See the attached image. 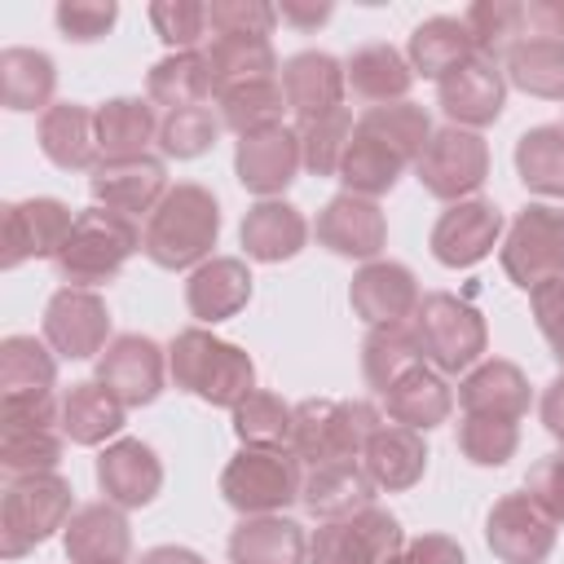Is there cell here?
Here are the masks:
<instances>
[{"label": "cell", "mask_w": 564, "mask_h": 564, "mask_svg": "<svg viewBox=\"0 0 564 564\" xmlns=\"http://www.w3.org/2000/svg\"><path fill=\"white\" fill-rule=\"evenodd\" d=\"M220 238V203L207 185L198 181H176L163 203L145 216L141 229V251L150 256V264L159 269H198L203 260H212V247Z\"/></svg>", "instance_id": "cell-1"}, {"label": "cell", "mask_w": 564, "mask_h": 564, "mask_svg": "<svg viewBox=\"0 0 564 564\" xmlns=\"http://www.w3.org/2000/svg\"><path fill=\"white\" fill-rule=\"evenodd\" d=\"M167 375L181 392L216 410H234L242 397L256 392V361L247 357V348L220 339L207 326L176 330V339L167 344Z\"/></svg>", "instance_id": "cell-2"}, {"label": "cell", "mask_w": 564, "mask_h": 564, "mask_svg": "<svg viewBox=\"0 0 564 564\" xmlns=\"http://www.w3.org/2000/svg\"><path fill=\"white\" fill-rule=\"evenodd\" d=\"M137 251H141V229H137V220L93 203V207L75 212V225H70L62 251L53 256V269H57L62 286L97 291V286L115 282L119 269H123Z\"/></svg>", "instance_id": "cell-3"}, {"label": "cell", "mask_w": 564, "mask_h": 564, "mask_svg": "<svg viewBox=\"0 0 564 564\" xmlns=\"http://www.w3.org/2000/svg\"><path fill=\"white\" fill-rule=\"evenodd\" d=\"M304 494V463L291 445H242L220 471V498L238 516H282Z\"/></svg>", "instance_id": "cell-4"}, {"label": "cell", "mask_w": 564, "mask_h": 564, "mask_svg": "<svg viewBox=\"0 0 564 564\" xmlns=\"http://www.w3.org/2000/svg\"><path fill=\"white\" fill-rule=\"evenodd\" d=\"M75 516V489L57 471H35V476H9L4 498H0V555L22 560L40 542L66 529Z\"/></svg>", "instance_id": "cell-5"}, {"label": "cell", "mask_w": 564, "mask_h": 564, "mask_svg": "<svg viewBox=\"0 0 564 564\" xmlns=\"http://www.w3.org/2000/svg\"><path fill=\"white\" fill-rule=\"evenodd\" d=\"M410 330L423 361L441 375H467L476 361H485L489 348V326L480 308L454 291H427L410 317Z\"/></svg>", "instance_id": "cell-6"}, {"label": "cell", "mask_w": 564, "mask_h": 564, "mask_svg": "<svg viewBox=\"0 0 564 564\" xmlns=\"http://www.w3.org/2000/svg\"><path fill=\"white\" fill-rule=\"evenodd\" d=\"M383 414L370 401H335V397H308L295 405L291 423V449L308 467L361 458L366 441L379 432Z\"/></svg>", "instance_id": "cell-7"}, {"label": "cell", "mask_w": 564, "mask_h": 564, "mask_svg": "<svg viewBox=\"0 0 564 564\" xmlns=\"http://www.w3.org/2000/svg\"><path fill=\"white\" fill-rule=\"evenodd\" d=\"M498 260H502V273L520 291H533L551 278H564V207L524 203L502 234Z\"/></svg>", "instance_id": "cell-8"}, {"label": "cell", "mask_w": 564, "mask_h": 564, "mask_svg": "<svg viewBox=\"0 0 564 564\" xmlns=\"http://www.w3.org/2000/svg\"><path fill=\"white\" fill-rule=\"evenodd\" d=\"M401 546V520L375 502L344 520H322L308 538V564H392Z\"/></svg>", "instance_id": "cell-9"}, {"label": "cell", "mask_w": 564, "mask_h": 564, "mask_svg": "<svg viewBox=\"0 0 564 564\" xmlns=\"http://www.w3.org/2000/svg\"><path fill=\"white\" fill-rule=\"evenodd\" d=\"M414 176L441 203L476 198V189L489 181V141L480 132H471V128L445 123V128L432 132L427 150L419 154Z\"/></svg>", "instance_id": "cell-10"}, {"label": "cell", "mask_w": 564, "mask_h": 564, "mask_svg": "<svg viewBox=\"0 0 564 564\" xmlns=\"http://www.w3.org/2000/svg\"><path fill=\"white\" fill-rule=\"evenodd\" d=\"M75 225V212L62 198L35 194L0 207V269L13 273L26 260H53Z\"/></svg>", "instance_id": "cell-11"}, {"label": "cell", "mask_w": 564, "mask_h": 564, "mask_svg": "<svg viewBox=\"0 0 564 564\" xmlns=\"http://www.w3.org/2000/svg\"><path fill=\"white\" fill-rule=\"evenodd\" d=\"M110 308L97 291L84 286H57L44 304V344L62 361H88L101 357L110 344Z\"/></svg>", "instance_id": "cell-12"}, {"label": "cell", "mask_w": 564, "mask_h": 564, "mask_svg": "<svg viewBox=\"0 0 564 564\" xmlns=\"http://www.w3.org/2000/svg\"><path fill=\"white\" fill-rule=\"evenodd\" d=\"M502 234H507V220H502V207L498 203H489V198H463V203H449L436 216L427 247H432L436 264H445V269H471L494 247H502Z\"/></svg>", "instance_id": "cell-13"}, {"label": "cell", "mask_w": 564, "mask_h": 564, "mask_svg": "<svg viewBox=\"0 0 564 564\" xmlns=\"http://www.w3.org/2000/svg\"><path fill=\"white\" fill-rule=\"evenodd\" d=\"M560 524L520 489L502 494L485 516V542L502 564H542L555 551Z\"/></svg>", "instance_id": "cell-14"}, {"label": "cell", "mask_w": 564, "mask_h": 564, "mask_svg": "<svg viewBox=\"0 0 564 564\" xmlns=\"http://www.w3.org/2000/svg\"><path fill=\"white\" fill-rule=\"evenodd\" d=\"M300 167H304V154H300V132L291 123H273L264 132L238 137L234 176L256 198H282L295 185Z\"/></svg>", "instance_id": "cell-15"}, {"label": "cell", "mask_w": 564, "mask_h": 564, "mask_svg": "<svg viewBox=\"0 0 564 564\" xmlns=\"http://www.w3.org/2000/svg\"><path fill=\"white\" fill-rule=\"evenodd\" d=\"M167 379V348H159L150 335H115L106 352L97 357V383H106L128 410L159 401Z\"/></svg>", "instance_id": "cell-16"}, {"label": "cell", "mask_w": 564, "mask_h": 564, "mask_svg": "<svg viewBox=\"0 0 564 564\" xmlns=\"http://www.w3.org/2000/svg\"><path fill=\"white\" fill-rule=\"evenodd\" d=\"M88 189L97 207H110L137 220L141 212L150 216L172 185H167V167L159 154H132V159H101L88 172Z\"/></svg>", "instance_id": "cell-17"}, {"label": "cell", "mask_w": 564, "mask_h": 564, "mask_svg": "<svg viewBox=\"0 0 564 564\" xmlns=\"http://www.w3.org/2000/svg\"><path fill=\"white\" fill-rule=\"evenodd\" d=\"M317 247H326L330 256H344V260H379V251L388 247V220H383V207L375 198H361V194H335L322 212H317Z\"/></svg>", "instance_id": "cell-18"}, {"label": "cell", "mask_w": 564, "mask_h": 564, "mask_svg": "<svg viewBox=\"0 0 564 564\" xmlns=\"http://www.w3.org/2000/svg\"><path fill=\"white\" fill-rule=\"evenodd\" d=\"M423 291L410 264L401 260H370L352 273L348 282V308L352 317H361L366 326H392V322H410L419 308Z\"/></svg>", "instance_id": "cell-19"}, {"label": "cell", "mask_w": 564, "mask_h": 564, "mask_svg": "<svg viewBox=\"0 0 564 564\" xmlns=\"http://www.w3.org/2000/svg\"><path fill=\"white\" fill-rule=\"evenodd\" d=\"M97 489L123 511L150 507L163 489V458L141 436H119L97 454Z\"/></svg>", "instance_id": "cell-20"}, {"label": "cell", "mask_w": 564, "mask_h": 564, "mask_svg": "<svg viewBox=\"0 0 564 564\" xmlns=\"http://www.w3.org/2000/svg\"><path fill=\"white\" fill-rule=\"evenodd\" d=\"M436 106L445 110V119L454 128H471V132L489 128L502 115V106H507V75H502V66L489 62V57L463 62L454 75H445L436 84Z\"/></svg>", "instance_id": "cell-21"}, {"label": "cell", "mask_w": 564, "mask_h": 564, "mask_svg": "<svg viewBox=\"0 0 564 564\" xmlns=\"http://www.w3.org/2000/svg\"><path fill=\"white\" fill-rule=\"evenodd\" d=\"M282 93H286V106L300 123L308 119H322L330 110H344V93H348V75H344V62L322 53V48H304V53H291L282 62Z\"/></svg>", "instance_id": "cell-22"}, {"label": "cell", "mask_w": 564, "mask_h": 564, "mask_svg": "<svg viewBox=\"0 0 564 564\" xmlns=\"http://www.w3.org/2000/svg\"><path fill=\"white\" fill-rule=\"evenodd\" d=\"M62 551L70 564H128L132 560V529L123 507L115 502H84L62 529Z\"/></svg>", "instance_id": "cell-23"}, {"label": "cell", "mask_w": 564, "mask_h": 564, "mask_svg": "<svg viewBox=\"0 0 564 564\" xmlns=\"http://www.w3.org/2000/svg\"><path fill=\"white\" fill-rule=\"evenodd\" d=\"M251 282L256 278L242 256H212L185 278V308L198 317V326H216L251 304Z\"/></svg>", "instance_id": "cell-24"}, {"label": "cell", "mask_w": 564, "mask_h": 564, "mask_svg": "<svg viewBox=\"0 0 564 564\" xmlns=\"http://www.w3.org/2000/svg\"><path fill=\"white\" fill-rule=\"evenodd\" d=\"M458 405L463 414H494L520 423L533 405L529 375L507 357H485L458 379Z\"/></svg>", "instance_id": "cell-25"}, {"label": "cell", "mask_w": 564, "mask_h": 564, "mask_svg": "<svg viewBox=\"0 0 564 564\" xmlns=\"http://www.w3.org/2000/svg\"><path fill=\"white\" fill-rule=\"evenodd\" d=\"M238 242L247 251V260L260 264H282L295 260L308 242V220L300 207H291L286 198H260L247 207L242 225H238Z\"/></svg>", "instance_id": "cell-26"}, {"label": "cell", "mask_w": 564, "mask_h": 564, "mask_svg": "<svg viewBox=\"0 0 564 564\" xmlns=\"http://www.w3.org/2000/svg\"><path fill=\"white\" fill-rule=\"evenodd\" d=\"M427 441L423 432L414 427H401V423H379V432L366 441L361 449V467L370 471L375 489L379 494H405L423 480L427 471Z\"/></svg>", "instance_id": "cell-27"}, {"label": "cell", "mask_w": 564, "mask_h": 564, "mask_svg": "<svg viewBox=\"0 0 564 564\" xmlns=\"http://www.w3.org/2000/svg\"><path fill=\"white\" fill-rule=\"evenodd\" d=\"M40 150L53 167L62 172H93L101 163V150H97V115L79 101H53L44 115H40Z\"/></svg>", "instance_id": "cell-28"}, {"label": "cell", "mask_w": 564, "mask_h": 564, "mask_svg": "<svg viewBox=\"0 0 564 564\" xmlns=\"http://www.w3.org/2000/svg\"><path fill=\"white\" fill-rule=\"evenodd\" d=\"M383 405H388V419L401 423V427H414V432H432L441 423H449L454 414V388L441 370H432L427 361L410 366L388 392H383Z\"/></svg>", "instance_id": "cell-29"}, {"label": "cell", "mask_w": 564, "mask_h": 564, "mask_svg": "<svg viewBox=\"0 0 564 564\" xmlns=\"http://www.w3.org/2000/svg\"><path fill=\"white\" fill-rule=\"evenodd\" d=\"M375 480L361 467V458H344V463H326V467H308L304 476V511L317 520H344L352 511L375 507Z\"/></svg>", "instance_id": "cell-30"}, {"label": "cell", "mask_w": 564, "mask_h": 564, "mask_svg": "<svg viewBox=\"0 0 564 564\" xmlns=\"http://www.w3.org/2000/svg\"><path fill=\"white\" fill-rule=\"evenodd\" d=\"M128 405L97 379H79L62 392V436L70 445H110L123 432Z\"/></svg>", "instance_id": "cell-31"}, {"label": "cell", "mask_w": 564, "mask_h": 564, "mask_svg": "<svg viewBox=\"0 0 564 564\" xmlns=\"http://www.w3.org/2000/svg\"><path fill=\"white\" fill-rule=\"evenodd\" d=\"M229 564H308V533L286 516H242L229 533Z\"/></svg>", "instance_id": "cell-32"}, {"label": "cell", "mask_w": 564, "mask_h": 564, "mask_svg": "<svg viewBox=\"0 0 564 564\" xmlns=\"http://www.w3.org/2000/svg\"><path fill=\"white\" fill-rule=\"evenodd\" d=\"M476 57V44L463 26V18H449V13H436V18H423L414 31H410V44H405V62L414 75L423 79H445L454 75L463 62Z\"/></svg>", "instance_id": "cell-33"}, {"label": "cell", "mask_w": 564, "mask_h": 564, "mask_svg": "<svg viewBox=\"0 0 564 564\" xmlns=\"http://www.w3.org/2000/svg\"><path fill=\"white\" fill-rule=\"evenodd\" d=\"M97 150L101 159H132V154H150V145L159 141V115L150 97H110L97 110Z\"/></svg>", "instance_id": "cell-34"}, {"label": "cell", "mask_w": 564, "mask_h": 564, "mask_svg": "<svg viewBox=\"0 0 564 564\" xmlns=\"http://www.w3.org/2000/svg\"><path fill=\"white\" fill-rule=\"evenodd\" d=\"M53 93H57V62L44 53V48H26V44H13L0 53V106L4 110H48L53 106Z\"/></svg>", "instance_id": "cell-35"}, {"label": "cell", "mask_w": 564, "mask_h": 564, "mask_svg": "<svg viewBox=\"0 0 564 564\" xmlns=\"http://www.w3.org/2000/svg\"><path fill=\"white\" fill-rule=\"evenodd\" d=\"M344 75H348L352 97H361L370 106L405 101V93L414 84V70H410L405 53L392 48V44H361V48H352L348 62H344Z\"/></svg>", "instance_id": "cell-36"}, {"label": "cell", "mask_w": 564, "mask_h": 564, "mask_svg": "<svg viewBox=\"0 0 564 564\" xmlns=\"http://www.w3.org/2000/svg\"><path fill=\"white\" fill-rule=\"evenodd\" d=\"M57 388V352L35 335L0 339V401L53 397Z\"/></svg>", "instance_id": "cell-37"}, {"label": "cell", "mask_w": 564, "mask_h": 564, "mask_svg": "<svg viewBox=\"0 0 564 564\" xmlns=\"http://www.w3.org/2000/svg\"><path fill=\"white\" fill-rule=\"evenodd\" d=\"M410 163L392 150V145H383L379 137H370L366 128H352V141H348V150H344V163H339V185H344V194H361V198H375L379 203V194H392L397 189V181H401V172H405Z\"/></svg>", "instance_id": "cell-38"}, {"label": "cell", "mask_w": 564, "mask_h": 564, "mask_svg": "<svg viewBox=\"0 0 564 564\" xmlns=\"http://www.w3.org/2000/svg\"><path fill=\"white\" fill-rule=\"evenodd\" d=\"M145 97L154 106H167V110L203 106L207 97H216L207 53L194 48V53H167V57H159L150 66V75H145Z\"/></svg>", "instance_id": "cell-39"}, {"label": "cell", "mask_w": 564, "mask_h": 564, "mask_svg": "<svg viewBox=\"0 0 564 564\" xmlns=\"http://www.w3.org/2000/svg\"><path fill=\"white\" fill-rule=\"evenodd\" d=\"M286 110L291 106H286L282 79H247V84H229L216 93V115L234 137L264 132V128L282 123Z\"/></svg>", "instance_id": "cell-40"}, {"label": "cell", "mask_w": 564, "mask_h": 564, "mask_svg": "<svg viewBox=\"0 0 564 564\" xmlns=\"http://www.w3.org/2000/svg\"><path fill=\"white\" fill-rule=\"evenodd\" d=\"M507 84H516L529 97L542 101H564V40H516L511 53L502 57Z\"/></svg>", "instance_id": "cell-41"}, {"label": "cell", "mask_w": 564, "mask_h": 564, "mask_svg": "<svg viewBox=\"0 0 564 564\" xmlns=\"http://www.w3.org/2000/svg\"><path fill=\"white\" fill-rule=\"evenodd\" d=\"M516 176L538 198H564V123H538L520 132Z\"/></svg>", "instance_id": "cell-42"}, {"label": "cell", "mask_w": 564, "mask_h": 564, "mask_svg": "<svg viewBox=\"0 0 564 564\" xmlns=\"http://www.w3.org/2000/svg\"><path fill=\"white\" fill-rule=\"evenodd\" d=\"M207 66H212V84L216 93L229 84H247V79H278V53L269 40L260 35H212V44L203 48Z\"/></svg>", "instance_id": "cell-43"}, {"label": "cell", "mask_w": 564, "mask_h": 564, "mask_svg": "<svg viewBox=\"0 0 564 564\" xmlns=\"http://www.w3.org/2000/svg\"><path fill=\"white\" fill-rule=\"evenodd\" d=\"M423 352H419V339L410 330V322H392V326H370L366 339H361V375L366 383L383 397L410 366H419Z\"/></svg>", "instance_id": "cell-44"}, {"label": "cell", "mask_w": 564, "mask_h": 564, "mask_svg": "<svg viewBox=\"0 0 564 564\" xmlns=\"http://www.w3.org/2000/svg\"><path fill=\"white\" fill-rule=\"evenodd\" d=\"M66 436L57 423H0V467L9 476L57 471Z\"/></svg>", "instance_id": "cell-45"}, {"label": "cell", "mask_w": 564, "mask_h": 564, "mask_svg": "<svg viewBox=\"0 0 564 564\" xmlns=\"http://www.w3.org/2000/svg\"><path fill=\"white\" fill-rule=\"evenodd\" d=\"M357 128H366L370 137H379L383 145H392L410 167L419 163V154L427 150V141H432V115L423 110V106H414L410 97L405 101H392V106H370L361 119H357Z\"/></svg>", "instance_id": "cell-46"}, {"label": "cell", "mask_w": 564, "mask_h": 564, "mask_svg": "<svg viewBox=\"0 0 564 564\" xmlns=\"http://www.w3.org/2000/svg\"><path fill=\"white\" fill-rule=\"evenodd\" d=\"M463 26L476 44V57L502 62L516 40H524V4L520 0H476L463 13Z\"/></svg>", "instance_id": "cell-47"}, {"label": "cell", "mask_w": 564, "mask_h": 564, "mask_svg": "<svg viewBox=\"0 0 564 564\" xmlns=\"http://www.w3.org/2000/svg\"><path fill=\"white\" fill-rule=\"evenodd\" d=\"M352 128L357 119L344 110H330L322 119H308V123H295L300 132V154H304V172L308 176H339V163H344V150L352 141Z\"/></svg>", "instance_id": "cell-48"}, {"label": "cell", "mask_w": 564, "mask_h": 564, "mask_svg": "<svg viewBox=\"0 0 564 564\" xmlns=\"http://www.w3.org/2000/svg\"><path fill=\"white\" fill-rule=\"evenodd\" d=\"M229 414H234V436H238L242 445H291L295 405H286L278 392L256 388V392L242 397Z\"/></svg>", "instance_id": "cell-49"}, {"label": "cell", "mask_w": 564, "mask_h": 564, "mask_svg": "<svg viewBox=\"0 0 564 564\" xmlns=\"http://www.w3.org/2000/svg\"><path fill=\"white\" fill-rule=\"evenodd\" d=\"M220 115L212 106H185V110H167L159 123V154L163 159H203L216 141H220Z\"/></svg>", "instance_id": "cell-50"}, {"label": "cell", "mask_w": 564, "mask_h": 564, "mask_svg": "<svg viewBox=\"0 0 564 564\" xmlns=\"http://www.w3.org/2000/svg\"><path fill=\"white\" fill-rule=\"evenodd\" d=\"M520 449V423L494 414H463L458 423V454L471 467H507Z\"/></svg>", "instance_id": "cell-51"}, {"label": "cell", "mask_w": 564, "mask_h": 564, "mask_svg": "<svg viewBox=\"0 0 564 564\" xmlns=\"http://www.w3.org/2000/svg\"><path fill=\"white\" fill-rule=\"evenodd\" d=\"M154 35L167 44V53H194L207 40V4L203 0H154L145 9Z\"/></svg>", "instance_id": "cell-52"}, {"label": "cell", "mask_w": 564, "mask_h": 564, "mask_svg": "<svg viewBox=\"0 0 564 564\" xmlns=\"http://www.w3.org/2000/svg\"><path fill=\"white\" fill-rule=\"evenodd\" d=\"M278 22H282L278 4H269V0H212L207 4L212 35H260V40H269Z\"/></svg>", "instance_id": "cell-53"}, {"label": "cell", "mask_w": 564, "mask_h": 564, "mask_svg": "<svg viewBox=\"0 0 564 564\" xmlns=\"http://www.w3.org/2000/svg\"><path fill=\"white\" fill-rule=\"evenodd\" d=\"M53 22H57L62 40H70V44H97L119 22V4L115 0H62L53 9Z\"/></svg>", "instance_id": "cell-54"}, {"label": "cell", "mask_w": 564, "mask_h": 564, "mask_svg": "<svg viewBox=\"0 0 564 564\" xmlns=\"http://www.w3.org/2000/svg\"><path fill=\"white\" fill-rule=\"evenodd\" d=\"M529 308H533V322L551 348V357L564 366V278H551L542 286L529 291Z\"/></svg>", "instance_id": "cell-55"}, {"label": "cell", "mask_w": 564, "mask_h": 564, "mask_svg": "<svg viewBox=\"0 0 564 564\" xmlns=\"http://www.w3.org/2000/svg\"><path fill=\"white\" fill-rule=\"evenodd\" d=\"M524 494H529L555 524H564V454L538 458V463L529 467V476H524Z\"/></svg>", "instance_id": "cell-56"}, {"label": "cell", "mask_w": 564, "mask_h": 564, "mask_svg": "<svg viewBox=\"0 0 564 564\" xmlns=\"http://www.w3.org/2000/svg\"><path fill=\"white\" fill-rule=\"evenodd\" d=\"M392 564H467V551L449 533H419V538H405Z\"/></svg>", "instance_id": "cell-57"}, {"label": "cell", "mask_w": 564, "mask_h": 564, "mask_svg": "<svg viewBox=\"0 0 564 564\" xmlns=\"http://www.w3.org/2000/svg\"><path fill=\"white\" fill-rule=\"evenodd\" d=\"M524 35L564 40V0H529L524 4Z\"/></svg>", "instance_id": "cell-58"}, {"label": "cell", "mask_w": 564, "mask_h": 564, "mask_svg": "<svg viewBox=\"0 0 564 564\" xmlns=\"http://www.w3.org/2000/svg\"><path fill=\"white\" fill-rule=\"evenodd\" d=\"M538 414H542V427L560 441V454H564V375H555V379L542 388Z\"/></svg>", "instance_id": "cell-59"}, {"label": "cell", "mask_w": 564, "mask_h": 564, "mask_svg": "<svg viewBox=\"0 0 564 564\" xmlns=\"http://www.w3.org/2000/svg\"><path fill=\"white\" fill-rule=\"evenodd\" d=\"M330 13H335V4H304V0H282L278 4V18L300 26V31H317L322 22H330Z\"/></svg>", "instance_id": "cell-60"}, {"label": "cell", "mask_w": 564, "mask_h": 564, "mask_svg": "<svg viewBox=\"0 0 564 564\" xmlns=\"http://www.w3.org/2000/svg\"><path fill=\"white\" fill-rule=\"evenodd\" d=\"M141 564H207V560L198 551H189V546H150L141 555Z\"/></svg>", "instance_id": "cell-61"}]
</instances>
